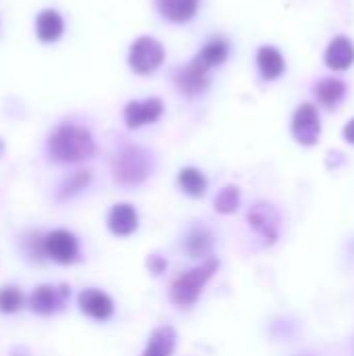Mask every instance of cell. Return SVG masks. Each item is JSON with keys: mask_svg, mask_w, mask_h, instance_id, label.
Masks as SVG:
<instances>
[{"mask_svg": "<svg viewBox=\"0 0 354 356\" xmlns=\"http://www.w3.org/2000/svg\"><path fill=\"white\" fill-rule=\"evenodd\" d=\"M96 152L92 134L79 125H58L48 138V154L58 163H79Z\"/></svg>", "mask_w": 354, "mask_h": 356, "instance_id": "1", "label": "cell"}, {"mask_svg": "<svg viewBox=\"0 0 354 356\" xmlns=\"http://www.w3.org/2000/svg\"><path fill=\"white\" fill-rule=\"evenodd\" d=\"M217 269H219V261H217V259H207L202 265H198V267H194V269H190V271L177 275V277L173 280L171 288H169V298H171V302H173L175 307H182V309L192 307V305L198 300L202 288H204L207 282L215 275Z\"/></svg>", "mask_w": 354, "mask_h": 356, "instance_id": "2", "label": "cell"}, {"mask_svg": "<svg viewBox=\"0 0 354 356\" xmlns=\"http://www.w3.org/2000/svg\"><path fill=\"white\" fill-rule=\"evenodd\" d=\"M150 156L138 148V146H125L117 159H115V165H113V175H115V181L121 184V186H138L142 184L148 173H150Z\"/></svg>", "mask_w": 354, "mask_h": 356, "instance_id": "3", "label": "cell"}, {"mask_svg": "<svg viewBox=\"0 0 354 356\" xmlns=\"http://www.w3.org/2000/svg\"><path fill=\"white\" fill-rule=\"evenodd\" d=\"M163 60H165V48L159 40L150 35H142L131 44V50H129L131 71L140 75H148L156 71L163 65Z\"/></svg>", "mask_w": 354, "mask_h": 356, "instance_id": "4", "label": "cell"}, {"mask_svg": "<svg viewBox=\"0 0 354 356\" xmlns=\"http://www.w3.org/2000/svg\"><path fill=\"white\" fill-rule=\"evenodd\" d=\"M44 254L61 265H71L79 257V242L67 229H54L44 236Z\"/></svg>", "mask_w": 354, "mask_h": 356, "instance_id": "5", "label": "cell"}, {"mask_svg": "<svg viewBox=\"0 0 354 356\" xmlns=\"http://www.w3.org/2000/svg\"><path fill=\"white\" fill-rule=\"evenodd\" d=\"M69 294H71V290L65 284H61V286H40L29 296V307L38 315H52V313L61 311L67 305Z\"/></svg>", "mask_w": 354, "mask_h": 356, "instance_id": "6", "label": "cell"}, {"mask_svg": "<svg viewBox=\"0 0 354 356\" xmlns=\"http://www.w3.org/2000/svg\"><path fill=\"white\" fill-rule=\"evenodd\" d=\"M292 134L303 146H313L319 140L321 134V123L317 108L313 104H300L294 113L292 119Z\"/></svg>", "mask_w": 354, "mask_h": 356, "instance_id": "7", "label": "cell"}, {"mask_svg": "<svg viewBox=\"0 0 354 356\" xmlns=\"http://www.w3.org/2000/svg\"><path fill=\"white\" fill-rule=\"evenodd\" d=\"M248 223L267 244H273L280 236V215L271 204H255L248 211Z\"/></svg>", "mask_w": 354, "mask_h": 356, "instance_id": "8", "label": "cell"}, {"mask_svg": "<svg viewBox=\"0 0 354 356\" xmlns=\"http://www.w3.org/2000/svg\"><path fill=\"white\" fill-rule=\"evenodd\" d=\"M163 102L159 98H148V100H142V102H129L123 111V119H125V125L129 129H136V127H142V125H148V123H154L159 121V117L163 115Z\"/></svg>", "mask_w": 354, "mask_h": 356, "instance_id": "9", "label": "cell"}, {"mask_svg": "<svg viewBox=\"0 0 354 356\" xmlns=\"http://www.w3.org/2000/svg\"><path fill=\"white\" fill-rule=\"evenodd\" d=\"M79 311L83 315H88L90 319H96V321H106L113 317V311H115V305L111 300L108 294L100 292V290H83L79 294Z\"/></svg>", "mask_w": 354, "mask_h": 356, "instance_id": "10", "label": "cell"}, {"mask_svg": "<svg viewBox=\"0 0 354 356\" xmlns=\"http://www.w3.org/2000/svg\"><path fill=\"white\" fill-rule=\"evenodd\" d=\"M108 229L119 236V238H127L138 229V213L131 204L127 202H119L111 209L108 219H106Z\"/></svg>", "mask_w": 354, "mask_h": 356, "instance_id": "11", "label": "cell"}, {"mask_svg": "<svg viewBox=\"0 0 354 356\" xmlns=\"http://www.w3.org/2000/svg\"><path fill=\"white\" fill-rule=\"evenodd\" d=\"M354 63V44L346 35H338L325 50V65L334 71H346Z\"/></svg>", "mask_w": 354, "mask_h": 356, "instance_id": "12", "label": "cell"}, {"mask_svg": "<svg viewBox=\"0 0 354 356\" xmlns=\"http://www.w3.org/2000/svg\"><path fill=\"white\" fill-rule=\"evenodd\" d=\"M177 344V334L171 325H161L156 327L146 344V350L142 356H171Z\"/></svg>", "mask_w": 354, "mask_h": 356, "instance_id": "13", "label": "cell"}, {"mask_svg": "<svg viewBox=\"0 0 354 356\" xmlns=\"http://www.w3.org/2000/svg\"><path fill=\"white\" fill-rule=\"evenodd\" d=\"M227 50H230L227 42H225L223 38H215V40H211L209 44L202 46V50L196 54V58H194L192 63H194L198 69H202V71L209 73L213 67L221 65V63L227 58Z\"/></svg>", "mask_w": 354, "mask_h": 356, "instance_id": "14", "label": "cell"}, {"mask_svg": "<svg viewBox=\"0 0 354 356\" xmlns=\"http://www.w3.org/2000/svg\"><path fill=\"white\" fill-rule=\"evenodd\" d=\"M257 65H259L261 75H263L267 81L277 79V77L284 73V69H286V63H284L282 52H280L277 48H273V46H263V48H259V52H257Z\"/></svg>", "mask_w": 354, "mask_h": 356, "instance_id": "15", "label": "cell"}, {"mask_svg": "<svg viewBox=\"0 0 354 356\" xmlns=\"http://www.w3.org/2000/svg\"><path fill=\"white\" fill-rule=\"evenodd\" d=\"M198 2L200 0H156V6L165 19L175 21V23H184L196 15Z\"/></svg>", "mask_w": 354, "mask_h": 356, "instance_id": "16", "label": "cell"}, {"mask_svg": "<svg viewBox=\"0 0 354 356\" xmlns=\"http://www.w3.org/2000/svg\"><path fill=\"white\" fill-rule=\"evenodd\" d=\"M175 81H177V86L184 92H188V94H200L209 86V73L202 71V69H198L194 63H190V65H186L184 69L177 71Z\"/></svg>", "mask_w": 354, "mask_h": 356, "instance_id": "17", "label": "cell"}, {"mask_svg": "<svg viewBox=\"0 0 354 356\" xmlns=\"http://www.w3.org/2000/svg\"><path fill=\"white\" fill-rule=\"evenodd\" d=\"M63 29H65V23H63V17L56 13V10H44L38 15V21H35V31H38V38L42 42H56L61 35H63Z\"/></svg>", "mask_w": 354, "mask_h": 356, "instance_id": "18", "label": "cell"}, {"mask_svg": "<svg viewBox=\"0 0 354 356\" xmlns=\"http://www.w3.org/2000/svg\"><path fill=\"white\" fill-rule=\"evenodd\" d=\"M315 96L317 100L328 106V108H334L344 96H346V83L342 79H336V77H328V79H321L317 86H315Z\"/></svg>", "mask_w": 354, "mask_h": 356, "instance_id": "19", "label": "cell"}, {"mask_svg": "<svg viewBox=\"0 0 354 356\" xmlns=\"http://www.w3.org/2000/svg\"><path fill=\"white\" fill-rule=\"evenodd\" d=\"M184 248L192 259H200L207 257L213 248V234L207 227H194L186 240H184Z\"/></svg>", "mask_w": 354, "mask_h": 356, "instance_id": "20", "label": "cell"}, {"mask_svg": "<svg viewBox=\"0 0 354 356\" xmlns=\"http://www.w3.org/2000/svg\"><path fill=\"white\" fill-rule=\"evenodd\" d=\"M177 179H179L182 190H184L186 194L194 196V198H200V196L207 192V188H209L207 177H204L198 169H194V167H186V169H182Z\"/></svg>", "mask_w": 354, "mask_h": 356, "instance_id": "21", "label": "cell"}, {"mask_svg": "<svg viewBox=\"0 0 354 356\" xmlns=\"http://www.w3.org/2000/svg\"><path fill=\"white\" fill-rule=\"evenodd\" d=\"M90 179H92V173H90V171H75V173H71V175L58 186L56 196H58L61 200L71 198V196L79 194L81 190H86V186L90 184Z\"/></svg>", "mask_w": 354, "mask_h": 356, "instance_id": "22", "label": "cell"}, {"mask_svg": "<svg viewBox=\"0 0 354 356\" xmlns=\"http://www.w3.org/2000/svg\"><path fill=\"white\" fill-rule=\"evenodd\" d=\"M238 204H240V190L236 186H225L215 198V209L217 213H223V215L236 213Z\"/></svg>", "mask_w": 354, "mask_h": 356, "instance_id": "23", "label": "cell"}, {"mask_svg": "<svg viewBox=\"0 0 354 356\" xmlns=\"http://www.w3.org/2000/svg\"><path fill=\"white\" fill-rule=\"evenodd\" d=\"M23 307V294L15 286L0 288V313H17Z\"/></svg>", "mask_w": 354, "mask_h": 356, "instance_id": "24", "label": "cell"}, {"mask_svg": "<svg viewBox=\"0 0 354 356\" xmlns=\"http://www.w3.org/2000/svg\"><path fill=\"white\" fill-rule=\"evenodd\" d=\"M148 269H150L154 275H161V273H165V269H167V261H165L163 257L154 254V257L148 259Z\"/></svg>", "mask_w": 354, "mask_h": 356, "instance_id": "25", "label": "cell"}, {"mask_svg": "<svg viewBox=\"0 0 354 356\" xmlns=\"http://www.w3.org/2000/svg\"><path fill=\"white\" fill-rule=\"evenodd\" d=\"M344 138H346L351 144H354V119L344 127Z\"/></svg>", "mask_w": 354, "mask_h": 356, "instance_id": "26", "label": "cell"}]
</instances>
